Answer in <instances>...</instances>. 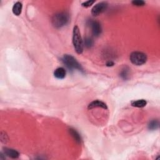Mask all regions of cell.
<instances>
[{
  "label": "cell",
  "mask_w": 160,
  "mask_h": 160,
  "mask_svg": "<svg viewBox=\"0 0 160 160\" xmlns=\"http://www.w3.org/2000/svg\"><path fill=\"white\" fill-rule=\"evenodd\" d=\"M95 1H93V0H89V1H86L82 3V6L83 7H85V8H88V7L91 6L93 4H94Z\"/></svg>",
  "instance_id": "cell-17"
},
{
  "label": "cell",
  "mask_w": 160,
  "mask_h": 160,
  "mask_svg": "<svg viewBox=\"0 0 160 160\" xmlns=\"http://www.w3.org/2000/svg\"><path fill=\"white\" fill-rule=\"evenodd\" d=\"M73 44L76 52L80 54L83 51L84 43L82 39L79 28L75 26L73 31Z\"/></svg>",
  "instance_id": "cell-2"
},
{
  "label": "cell",
  "mask_w": 160,
  "mask_h": 160,
  "mask_svg": "<svg viewBox=\"0 0 160 160\" xmlns=\"http://www.w3.org/2000/svg\"><path fill=\"white\" fill-rule=\"evenodd\" d=\"M120 76L123 80H127L129 78V69L126 68L123 69L120 73Z\"/></svg>",
  "instance_id": "cell-14"
},
{
  "label": "cell",
  "mask_w": 160,
  "mask_h": 160,
  "mask_svg": "<svg viewBox=\"0 0 160 160\" xmlns=\"http://www.w3.org/2000/svg\"><path fill=\"white\" fill-rule=\"evenodd\" d=\"M108 3L107 2H100L96 4L93 6L92 10V14L94 16H97L100 15L101 14L105 12L108 8Z\"/></svg>",
  "instance_id": "cell-5"
},
{
  "label": "cell",
  "mask_w": 160,
  "mask_h": 160,
  "mask_svg": "<svg viewBox=\"0 0 160 160\" xmlns=\"http://www.w3.org/2000/svg\"><path fill=\"white\" fill-rule=\"evenodd\" d=\"M131 3L136 6H143L146 4L144 1H141V0H140V1H133Z\"/></svg>",
  "instance_id": "cell-16"
},
{
  "label": "cell",
  "mask_w": 160,
  "mask_h": 160,
  "mask_svg": "<svg viewBox=\"0 0 160 160\" xmlns=\"http://www.w3.org/2000/svg\"><path fill=\"white\" fill-rule=\"evenodd\" d=\"M1 140L3 143H6L8 141V136L6 135V133H3V131H1Z\"/></svg>",
  "instance_id": "cell-18"
},
{
  "label": "cell",
  "mask_w": 160,
  "mask_h": 160,
  "mask_svg": "<svg viewBox=\"0 0 160 160\" xmlns=\"http://www.w3.org/2000/svg\"><path fill=\"white\" fill-rule=\"evenodd\" d=\"M114 65V63L112 61H108L106 63L107 66H112Z\"/></svg>",
  "instance_id": "cell-19"
},
{
  "label": "cell",
  "mask_w": 160,
  "mask_h": 160,
  "mask_svg": "<svg viewBox=\"0 0 160 160\" xmlns=\"http://www.w3.org/2000/svg\"><path fill=\"white\" fill-rule=\"evenodd\" d=\"M3 150H4V155L11 158L16 159L19 156V152L15 150L8 148H5Z\"/></svg>",
  "instance_id": "cell-8"
},
{
  "label": "cell",
  "mask_w": 160,
  "mask_h": 160,
  "mask_svg": "<svg viewBox=\"0 0 160 160\" xmlns=\"http://www.w3.org/2000/svg\"><path fill=\"white\" fill-rule=\"evenodd\" d=\"M148 128L151 131L157 129L159 128V121L157 120H151L148 125Z\"/></svg>",
  "instance_id": "cell-13"
},
{
  "label": "cell",
  "mask_w": 160,
  "mask_h": 160,
  "mask_svg": "<svg viewBox=\"0 0 160 160\" xmlns=\"http://www.w3.org/2000/svg\"><path fill=\"white\" fill-rule=\"evenodd\" d=\"M62 61L64 65H65V66L68 69H71V70L76 69V70L83 72V69L82 66L73 56L69 54H65L62 58Z\"/></svg>",
  "instance_id": "cell-3"
},
{
  "label": "cell",
  "mask_w": 160,
  "mask_h": 160,
  "mask_svg": "<svg viewBox=\"0 0 160 160\" xmlns=\"http://www.w3.org/2000/svg\"><path fill=\"white\" fill-rule=\"evenodd\" d=\"M93 43H94V41L92 38H85L84 45L87 48H90L91 47H92L93 45Z\"/></svg>",
  "instance_id": "cell-15"
},
{
  "label": "cell",
  "mask_w": 160,
  "mask_h": 160,
  "mask_svg": "<svg viewBox=\"0 0 160 160\" xmlns=\"http://www.w3.org/2000/svg\"><path fill=\"white\" fill-rule=\"evenodd\" d=\"M66 75V69L64 68H62V67L58 68L57 69H56L54 72V77H56L57 79H60V80L64 79L65 78Z\"/></svg>",
  "instance_id": "cell-9"
},
{
  "label": "cell",
  "mask_w": 160,
  "mask_h": 160,
  "mask_svg": "<svg viewBox=\"0 0 160 160\" xmlns=\"http://www.w3.org/2000/svg\"><path fill=\"white\" fill-rule=\"evenodd\" d=\"M22 8H23L22 3L18 1V2H16L15 4L13 5L12 11L15 15L19 16L21 15V13H22Z\"/></svg>",
  "instance_id": "cell-10"
},
{
  "label": "cell",
  "mask_w": 160,
  "mask_h": 160,
  "mask_svg": "<svg viewBox=\"0 0 160 160\" xmlns=\"http://www.w3.org/2000/svg\"><path fill=\"white\" fill-rule=\"evenodd\" d=\"M147 102L144 100H138L131 102V105L136 108H143L147 105Z\"/></svg>",
  "instance_id": "cell-11"
},
{
  "label": "cell",
  "mask_w": 160,
  "mask_h": 160,
  "mask_svg": "<svg viewBox=\"0 0 160 160\" xmlns=\"http://www.w3.org/2000/svg\"><path fill=\"white\" fill-rule=\"evenodd\" d=\"M129 59L133 65L136 66H141L147 62V56L143 52L134 51L131 53Z\"/></svg>",
  "instance_id": "cell-4"
},
{
  "label": "cell",
  "mask_w": 160,
  "mask_h": 160,
  "mask_svg": "<svg viewBox=\"0 0 160 160\" xmlns=\"http://www.w3.org/2000/svg\"><path fill=\"white\" fill-rule=\"evenodd\" d=\"M69 133L71 135V136H73V138L74 139V140L77 142L78 143H81V136L80 135V134L78 133L77 131H76L75 129H69Z\"/></svg>",
  "instance_id": "cell-12"
},
{
  "label": "cell",
  "mask_w": 160,
  "mask_h": 160,
  "mask_svg": "<svg viewBox=\"0 0 160 160\" xmlns=\"http://www.w3.org/2000/svg\"><path fill=\"white\" fill-rule=\"evenodd\" d=\"M88 25L89 27L91 28L93 35L95 37L99 36L102 31L101 24L96 20L90 19L88 21Z\"/></svg>",
  "instance_id": "cell-6"
},
{
  "label": "cell",
  "mask_w": 160,
  "mask_h": 160,
  "mask_svg": "<svg viewBox=\"0 0 160 160\" xmlns=\"http://www.w3.org/2000/svg\"><path fill=\"white\" fill-rule=\"evenodd\" d=\"M69 20V15L67 12H59L56 13L52 18V25L56 28H60L68 24Z\"/></svg>",
  "instance_id": "cell-1"
},
{
  "label": "cell",
  "mask_w": 160,
  "mask_h": 160,
  "mask_svg": "<svg viewBox=\"0 0 160 160\" xmlns=\"http://www.w3.org/2000/svg\"><path fill=\"white\" fill-rule=\"evenodd\" d=\"M95 108H101L105 109H108V107L106 104L104 102L101 101H99V100H95V101H92V103H90L88 107L89 109H92Z\"/></svg>",
  "instance_id": "cell-7"
}]
</instances>
